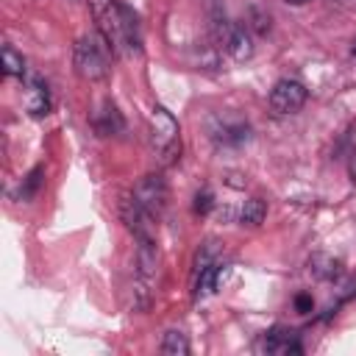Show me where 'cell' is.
Masks as SVG:
<instances>
[{
	"label": "cell",
	"instance_id": "1",
	"mask_svg": "<svg viewBox=\"0 0 356 356\" xmlns=\"http://www.w3.org/2000/svg\"><path fill=\"white\" fill-rule=\"evenodd\" d=\"M97 19H100V33L114 53L136 56L142 50V28L134 8H128L120 0H106Z\"/></svg>",
	"mask_w": 356,
	"mask_h": 356
},
{
	"label": "cell",
	"instance_id": "2",
	"mask_svg": "<svg viewBox=\"0 0 356 356\" xmlns=\"http://www.w3.org/2000/svg\"><path fill=\"white\" fill-rule=\"evenodd\" d=\"M108 42L103 39V33H86L75 42L72 50V61H75V72L83 81H103L108 75Z\"/></svg>",
	"mask_w": 356,
	"mask_h": 356
},
{
	"label": "cell",
	"instance_id": "3",
	"mask_svg": "<svg viewBox=\"0 0 356 356\" xmlns=\"http://www.w3.org/2000/svg\"><path fill=\"white\" fill-rule=\"evenodd\" d=\"M178 122L175 117L156 106L150 111V145H153V153L161 159V164H170L175 161V156L181 153V136H178Z\"/></svg>",
	"mask_w": 356,
	"mask_h": 356
},
{
	"label": "cell",
	"instance_id": "4",
	"mask_svg": "<svg viewBox=\"0 0 356 356\" xmlns=\"http://www.w3.org/2000/svg\"><path fill=\"white\" fill-rule=\"evenodd\" d=\"M131 197L139 203L142 211H147L153 220H159L164 214V209H167V184H164L161 175H145L134 186Z\"/></svg>",
	"mask_w": 356,
	"mask_h": 356
},
{
	"label": "cell",
	"instance_id": "5",
	"mask_svg": "<svg viewBox=\"0 0 356 356\" xmlns=\"http://www.w3.org/2000/svg\"><path fill=\"white\" fill-rule=\"evenodd\" d=\"M209 131H211V139L222 147H239L250 139V125L236 117V114H217L211 117L209 122Z\"/></svg>",
	"mask_w": 356,
	"mask_h": 356
},
{
	"label": "cell",
	"instance_id": "6",
	"mask_svg": "<svg viewBox=\"0 0 356 356\" xmlns=\"http://www.w3.org/2000/svg\"><path fill=\"white\" fill-rule=\"evenodd\" d=\"M306 103V86L295 78H281L270 92V106L278 114H295Z\"/></svg>",
	"mask_w": 356,
	"mask_h": 356
},
{
	"label": "cell",
	"instance_id": "7",
	"mask_svg": "<svg viewBox=\"0 0 356 356\" xmlns=\"http://www.w3.org/2000/svg\"><path fill=\"white\" fill-rule=\"evenodd\" d=\"M259 348H261L264 353H278V356H289V353H300V350H303L300 337H298L292 328H281V325L270 328V331L261 337Z\"/></svg>",
	"mask_w": 356,
	"mask_h": 356
},
{
	"label": "cell",
	"instance_id": "8",
	"mask_svg": "<svg viewBox=\"0 0 356 356\" xmlns=\"http://www.w3.org/2000/svg\"><path fill=\"white\" fill-rule=\"evenodd\" d=\"M222 47L228 50V56H231L234 61H248V58L253 56V36H250V28L242 25V22H231Z\"/></svg>",
	"mask_w": 356,
	"mask_h": 356
},
{
	"label": "cell",
	"instance_id": "9",
	"mask_svg": "<svg viewBox=\"0 0 356 356\" xmlns=\"http://www.w3.org/2000/svg\"><path fill=\"white\" fill-rule=\"evenodd\" d=\"M92 125H95V131H97L100 136H114V134H120V131L125 128L122 114L117 111V106H114L111 100L100 103V108L92 114Z\"/></svg>",
	"mask_w": 356,
	"mask_h": 356
},
{
	"label": "cell",
	"instance_id": "10",
	"mask_svg": "<svg viewBox=\"0 0 356 356\" xmlns=\"http://www.w3.org/2000/svg\"><path fill=\"white\" fill-rule=\"evenodd\" d=\"M309 270H312V275L320 278V281H334V278H339L342 264H339L334 256H328V253H314V256L309 259Z\"/></svg>",
	"mask_w": 356,
	"mask_h": 356
},
{
	"label": "cell",
	"instance_id": "11",
	"mask_svg": "<svg viewBox=\"0 0 356 356\" xmlns=\"http://www.w3.org/2000/svg\"><path fill=\"white\" fill-rule=\"evenodd\" d=\"M28 111L33 117H42L50 111V95H47V86L42 81H31V89H28Z\"/></svg>",
	"mask_w": 356,
	"mask_h": 356
},
{
	"label": "cell",
	"instance_id": "12",
	"mask_svg": "<svg viewBox=\"0 0 356 356\" xmlns=\"http://www.w3.org/2000/svg\"><path fill=\"white\" fill-rule=\"evenodd\" d=\"M161 353H167V356H186L189 353V342H186V334H181V331H167L164 334V339H161Z\"/></svg>",
	"mask_w": 356,
	"mask_h": 356
},
{
	"label": "cell",
	"instance_id": "13",
	"mask_svg": "<svg viewBox=\"0 0 356 356\" xmlns=\"http://www.w3.org/2000/svg\"><path fill=\"white\" fill-rule=\"evenodd\" d=\"M42 175H44V170H42V167H33V170L22 178V184H19V189H17V200H31V197L36 195V189L42 186Z\"/></svg>",
	"mask_w": 356,
	"mask_h": 356
},
{
	"label": "cell",
	"instance_id": "14",
	"mask_svg": "<svg viewBox=\"0 0 356 356\" xmlns=\"http://www.w3.org/2000/svg\"><path fill=\"white\" fill-rule=\"evenodd\" d=\"M264 214H267V206H264V200H259V197H250V200H245L239 220H242V222H248V225H259V222H264Z\"/></svg>",
	"mask_w": 356,
	"mask_h": 356
},
{
	"label": "cell",
	"instance_id": "15",
	"mask_svg": "<svg viewBox=\"0 0 356 356\" xmlns=\"http://www.w3.org/2000/svg\"><path fill=\"white\" fill-rule=\"evenodd\" d=\"M0 56H3V72H6V75H14V78H22V75H25V61H22V56H19L14 47L6 44Z\"/></svg>",
	"mask_w": 356,
	"mask_h": 356
},
{
	"label": "cell",
	"instance_id": "16",
	"mask_svg": "<svg viewBox=\"0 0 356 356\" xmlns=\"http://www.w3.org/2000/svg\"><path fill=\"white\" fill-rule=\"evenodd\" d=\"M250 31H256V33H267L270 31V14L267 11H261L259 6H250V11H248V22H245Z\"/></svg>",
	"mask_w": 356,
	"mask_h": 356
},
{
	"label": "cell",
	"instance_id": "17",
	"mask_svg": "<svg viewBox=\"0 0 356 356\" xmlns=\"http://www.w3.org/2000/svg\"><path fill=\"white\" fill-rule=\"evenodd\" d=\"M211 206H214V195H211L209 189H200V192L195 195V211L206 214V211H211Z\"/></svg>",
	"mask_w": 356,
	"mask_h": 356
},
{
	"label": "cell",
	"instance_id": "18",
	"mask_svg": "<svg viewBox=\"0 0 356 356\" xmlns=\"http://www.w3.org/2000/svg\"><path fill=\"white\" fill-rule=\"evenodd\" d=\"M348 175H350V181H356V125H353V134H350V150H348Z\"/></svg>",
	"mask_w": 356,
	"mask_h": 356
},
{
	"label": "cell",
	"instance_id": "19",
	"mask_svg": "<svg viewBox=\"0 0 356 356\" xmlns=\"http://www.w3.org/2000/svg\"><path fill=\"white\" fill-rule=\"evenodd\" d=\"M295 303H298V312H312V298L309 295H298Z\"/></svg>",
	"mask_w": 356,
	"mask_h": 356
},
{
	"label": "cell",
	"instance_id": "20",
	"mask_svg": "<svg viewBox=\"0 0 356 356\" xmlns=\"http://www.w3.org/2000/svg\"><path fill=\"white\" fill-rule=\"evenodd\" d=\"M350 56L356 58V39H353V44H350Z\"/></svg>",
	"mask_w": 356,
	"mask_h": 356
}]
</instances>
